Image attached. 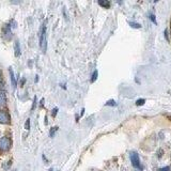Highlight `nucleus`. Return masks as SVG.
Returning a JSON list of instances; mask_svg holds the SVG:
<instances>
[{"label": "nucleus", "mask_w": 171, "mask_h": 171, "mask_svg": "<svg viewBox=\"0 0 171 171\" xmlns=\"http://www.w3.org/2000/svg\"><path fill=\"white\" fill-rule=\"evenodd\" d=\"M35 105H36V97H34V100H33V105H32V108L31 110H33L35 108Z\"/></svg>", "instance_id": "6ab92c4d"}, {"label": "nucleus", "mask_w": 171, "mask_h": 171, "mask_svg": "<svg viewBox=\"0 0 171 171\" xmlns=\"http://www.w3.org/2000/svg\"><path fill=\"white\" fill-rule=\"evenodd\" d=\"M150 19H151L154 24H156V19H155V16H154L153 14H151V15H150Z\"/></svg>", "instance_id": "f3484780"}, {"label": "nucleus", "mask_w": 171, "mask_h": 171, "mask_svg": "<svg viewBox=\"0 0 171 171\" xmlns=\"http://www.w3.org/2000/svg\"><path fill=\"white\" fill-rule=\"evenodd\" d=\"M3 34H5V40H11L12 38V32H11V28L9 25H5L3 27Z\"/></svg>", "instance_id": "39448f33"}, {"label": "nucleus", "mask_w": 171, "mask_h": 171, "mask_svg": "<svg viewBox=\"0 0 171 171\" xmlns=\"http://www.w3.org/2000/svg\"><path fill=\"white\" fill-rule=\"evenodd\" d=\"M40 47L43 50V53L46 51V26L45 24L42 25L41 30H40Z\"/></svg>", "instance_id": "f257e3e1"}, {"label": "nucleus", "mask_w": 171, "mask_h": 171, "mask_svg": "<svg viewBox=\"0 0 171 171\" xmlns=\"http://www.w3.org/2000/svg\"><path fill=\"white\" fill-rule=\"evenodd\" d=\"M97 75H98V73H97V71H94L92 74V78H91V83H94L95 80L97 79Z\"/></svg>", "instance_id": "9b49d317"}, {"label": "nucleus", "mask_w": 171, "mask_h": 171, "mask_svg": "<svg viewBox=\"0 0 171 171\" xmlns=\"http://www.w3.org/2000/svg\"><path fill=\"white\" fill-rule=\"evenodd\" d=\"M57 131H58V127H57V126H56V127H53V128L50 129V132H49V136L53 137V135H55V133L57 132Z\"/></svg>", "instance_id": "ddd939ff"}, {"label": "nucleus", "mask_w": 171, "mask_h": 171, "mask_svg": "<svg viewBox=\"0 0 171 171\" xmlns=\"http://www.w3.org/2000/svg\"><path fill=\"white\" fill-rule=\"evenodd\" d=\"M11 145H12V141L8 137H2L0 138V152L3 153V152H8L11 149Z\"/></svg>", "instance_id": "f03ea898"}, {"label": "nucleus", "mask_w": 171, "mask_h": 171, "mask_svg": "<svg viewBox=\"0 0 171 171\" xmlns=\"http://www.w3.org/2000/svg\"><path fill=\"white\" fill-rule=\"evenodd\" d=\"M57 112H58V108L56 107L55 109H53V112H51V116L53 117H56V114H57Z\"/></svg>", "instance_id": "a211bd4d"}, {"label": "nucleus", "mask_w": 171, "mask_h": 171, "mask_svg": "<svg viewBox=\"0 0 171 171\" xmlns=\"http://www.w3.org/2000/svg\"><path fill=\"white\" fill-rule=\"evenodd\" d=\"M9 73H10V78H11L12 87H13V89H16V87H17V81H16V78H15V76H14L13 70H12L11 67L9 69Z\"/></svg>", "instance_id": "423d86ee"}, {"label": "nucleus", "mask_w": 171, "mask_h": 171, "mask_svg": "<svg viewBox=\"0 0 171 171\" xmlns=\"http://www.w3.org/2000/svg\"><path fill=\"white\" fill-rule=\"evenodd\" d=\"M159 171H171V169L169 166H167V167H164V168H160Z\"/></svg>", "instance_id": "dca6fc26"}, {"label": "nucleus", "mask_w": 171, "mask_h": 171, "mask_svg": "<svg viewBox=\"0 0 171 171\" xmlns=\"http://www.w3.org/2000/svg\"><path fill=\"white\" fill-rule=\"evenodd\" d=\"M145 103V100H143V98H140V100H137L136 101V105L137 106H142L143 104Z\"/></svg>", "instance_id": "f8f14e48"}, {"label": "nucleus", "mask_w": 171, "mask_h": 171, "mask_svg": "<svg viewBox=\"0 0 171 171\" xmlns=\"http://www.w3.org/2000/svg\"><path fill=\"white\" fill-rule=\"evenodd\" d=\"M162 151L159 150V151H158V157H162Z\"/></svg>", "instance_id": "aec40b11"}, {"label": "nucleus", "mask_w": 171, "mask_h": 171, "mask_svg": "<svg viewBox=\"0 0 171 171\" xmlns=\"http://www.w3.org/2000/svg\"><path fill=\"white\" fill-rule=\"evenodd\" d=\"M98 5L103 8H105V9H109L110 8V2L107 1V0H98Z\"/></svg>", "instance_id": "1a4fd4ad"}, {"label": "nucleus", "mask_w": 171, "mask_h": 171, "mask_svg": "<svg viewBox=\"0 0 171 171\" xmlns=\"http://www.w3.org/2000/svg\"><path fill=\"white\" fill-rule=\"evenodd\" d=\"M14 51H15V57H19L20 56V46H19V42L18 41H15Z\"/></svg>", "instance_id": "0eeeda50"}, {"label": "nucleus", "mask_w": 171, "mask_h": 171, "mask_svg": "<svg viewBox=\"0 0 171 171\" xmlns=\"http://www.w3.org/2000/svg\"><path fill=\"white\" fill-rule=\"evenodd\" d=\"M165 36H166V39L168 40V31H165Z\"/></svg>", "instance_id": "412c9836"}, {"label": "nucleus", "mask_w": 171, "mask_h": 171, "mask_svg": "<svg viewBox=\"0 0 171 171\" xmlns=\"http://www.w3.org/2000/svg\"><path fill=\"white\" fill-rule=\"evenodd\" d=\"M1 80H2V74H1V72H0V83H1Z\"/></svg>", "instance_id": "4be33fe9"}, {"label": "nucleus", "mask_w": 171, "mask_h": 171, "mask_svg": "<svg viewBox=\"0 0 171 171\" xmlns=\"http://www.w3.org/2000/svg\"><path fill=\"white\" fill-rule=\"evenodd\" d=\"M11 122V117L8 111L0 110V124H9Z\"/></svg>", "instance_id": "20e7f679"}, {"label": "nucleus", "mask_w": 171, "mask_h": 171, "mask_svg": "<svg viewBox=\"0 0 171 171\" xmlns=\"http://www.w3.org/2000/svg\"><path fill=\"white\" fill-rule=\"evenodd\" d=\"M5 103H7V95H5V92H0V108L1 107H3L5 105Z\"/></svg>", "instance_id": "6e6552de"}, {"label": "nucleus", "mask_w": 171, "mask_h": 171, "mask_svg": "<svg viewBox=\"0 0 171 171\" xmlns=\"http://www.w3.org/2000/svg\"><path fill=\"white\" fill-rule=\"evenodd\" d=\"M131 162H132V165L135 168L137 169H139V170H142L143 169V167L141 166L140 164V158H139V155L137 152H131Z\"/></svg>", "instance_id": "7ed1b4c3"}, {"label": "nucleus", "mask_w": 171, "mask_h": 171, "mask_svg": "<svg viewBox=\"0 0 171 171\" xmlns=\"http://www.w3.org/2000/svg\"><path fill=\"white\" fill-rule=\"evenodd\" d=\"M38 80H39V76H35V83H36Z\"/></svg>", "instance_id": "5701e85b"}, {"label": "nucleus", "mask_w": 171, "mask_h": 171, "mask_svg": "<svg viewBox=\"0 0 171 171\" xmlns=\"http://www.w3.org/2000/svg\"><path fill=\"white\" fill-rule=\"evenodd\" d=\"M106 106H117V103L114 101V100H110L106 103Z\"/></svg>", "instance_id": "2eb2a0df"}, {"label": "nucleus", "mask_w": 171, "mask_h": 171, "mask_svg": "<svg viewBox=\"0 0 171 171\" xmlns=\"http://www.w3.org/2000/svg\"><path fill=\"white\" fill-rule=\"evenodd\" d=\"M129 26L132 27V28H135V29H140L141 28L140 24H137V22H129Z\"/></svg>", "instance_id": "9d476101"}, {"label": "nucleus", "mask_w": 171, "mask_h": 171, "mask_svg": "<svg viewBox=\"0 0 171 171\" xmlns=\"http://www.w3.org/2000/svg\"><path fill=\"white\" fill-rule=\"evenodd\" d=\"M25 129H27V131L30 129V119H27L26 123H25Z\"/></svg>", "instance_id": "4468645a"}]
</instances>
